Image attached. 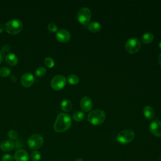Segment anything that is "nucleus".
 <instances>
[{"instance_id": "obj_7", "label": "nucleus", "mask_w": 161, "mask_h": 161, "mask_svg": "<svg viewBox=\"0 0 161 161\" xmlns=\"http://www.w3.org/2000/svg\"><path fill=\"white\" fill-rule=\"evenodd\" d=\"M91 11L89 8L83 7L79 9L77 13V19L79 21L84 25L88 24L91 18Z\"/></svg>"}, {"instance_id": "obj_9", "label": "nucleus", "mask_w": 161, "mask_h": 161, "mask_svg": "<svg viewBox=\"0 0 161 161\" xmlns=\"http://www.w3.org/2000/svg\"><path fill=\"white\" fill-rule=\"evenodd\" d=\"M150 132L156 136L161 137V121L158 119H154L149 126Z\"/></svg>"}, {"instance_id": "obj_14", "label": "nucleus", "mask_w": 161, "mask_h": 161, "mask_svg": "<svg viewBox=\"0 0 161 161\" xmlns=\"http://www.w3.org/2000/svg\"><path fill=\"white\" fill-rule=\"evenodd\" d=\"M14 147V143L10 140H3L0 143V149L3 152H9Z\"/></svg>"}, {"instance_id": "obj_28", "label": "nucleus", "mask_w": 161, "mask_h": 161, "mask_svg": "<svg viewBox=\"0 0 161 161\" xmlns=\"http://www.w3.org/2000/svg\"><path fill=\"white\" fill-rule=\"evenodd\" d=\"M1 160L2 161H13L14 160V157L11 154L6 153L3 155Z\"/></svg>"}, {"instance_id": "obj_3", "label": "nucleus", "mask_w": 161, "mask_h": 161, "mask_svg": "<svg viewBox=\"0 0 161 161\" xmlns=\"http://www.w3.org/2000/svg\"><path fill=\"white\" fill-rule=\"evenodd\" d=\"M4 27L8 33L15 35L22 30L23 23L18 19H12L5 23Z\"/></svg>"}, {"instance_id": "obj_19", "label": "nucleus", "mask_w": 161, "mask_h": 161, "mask_svg": "<svg viewBox=\"0 0 161 161\" xmlns=\"http://www.w3.org/2000/svg\"><path fill=\"white\" fill-rule=\"evenodd\" d=\"M154 38L153 34L151 32H146L142 35L141 40L145 43H148L151 42Z\"/></svg>"}, {"instance_id": "obj_5", "label": "nucleus", "mask_w": 161, "mask_h": 161, "mask_svg": "<svg viewBox=\"0 0 161 161\" xmlns=\"http://www.w3.org/2000/svg\"><path fill=\"white\" fill-rule=\"evenodd\" d=\"M27 142L31 149L36 150L43 145L44 140L41 135L38 133H34L29 136Z\"/></svg>"}, {"instance_id": "obj_16", "label": "nucleus", "mask_w": 161, "mask_h": 161, "mask_svg": "<svg viewBox=\"0 0 161 161\" xmlns=\"http://www.w3.org/2000/svg\"><path fill=\"white\" fill-rule=\"evenodd\" d=\"M143 113L145 116L150 119H152L155 116V110L151 106L149 105H147L143 108Z\"/></svg>"}, {"instance_id": "obj_26", "label": "nucleus", "mask_w": 161, "mask_h": 161, "mask_svg": "<svg viewBox=\"0 0 161 161\" xmlns=\"http://www.w3.org/2000/svg\"><path fill=\"white\" fill-rule=\"evenodd\" d=\"M8 135L11 140H16L18 138V133L14 130H10L8 133Z\"/></svg>"}, {"instance_id": "obj_33", "label": "nucleus", "mask_w": 161, "mask_h": 161, "mask_svg": "<svg viewBox=\"0 0 161 161\" xmlns=\"http://www.w3.org/2000/svg\"><path fill=\"white\" fill-rule=\"evenodd\" d=\"M3 29H4V26H3V25L1 23H0V33H1V32L3 31Z\"/></svg>"}, {"instance_id": "obj_31", "label": "nucleus", "mask_w": 161, "mask_h": 161, "mask_svg": "<svg viewBox=\"0 0 161 161\" xmlns=\"http://www.w3.org/2000/svg\"><path fill=\"white\" fill-rule=\"evenodd\" d=\"M3 58H4L3 53L0 50V63L2 62V61H3Z\"/></svg>"}, {"instance_id": "obj_22", "label": "nucleus", "mask_w": 161, "mask_h": 161, "mask_svg": "<svg viewBox=\"0 0 161 161\" xmlns=\"http://www.w3.org/2000/svg\"><path fill=\"white\" fill-rule=\"evenodd\" d=\"M30 157L32 161H40L41 159V154L38 151L34 150L31 152Z\"/></svg>"}, {"instance_id": "obj_29", "label": "nucleus", "mask_w": 161, "mask_h": 161, "mask_svg": "<svg viewBox=\"0 0 161 161\" xmlns=\"http://www.w3.org/2000/svg\"><path fill=\"white\" fill-rule=\"evenodd\" d=\"M10 49V46L8 44H6V45H4L2 47V52L3 53H5V52H7Z\"/></svg>"}, {"instance_id": "obj_25", "label": "nucleus", "mask_w": 161, "mask_h": 161, "mask_svg": "<svg viewBox=\"0 0 161 161\" xmlns=\"http://www.w3.org/2000/svg\"><path fill=\"white\" fill-rule=\"evenodd\" d=\"M44 62H45V64L48 67H53L54 64H55V62H54V60L52 58H51L50 57H47L45 58V60H44Z\"/></svg>"}, {"instance_id": "obj_2", "label": "nucleus", "mask_w": 161, "mask_h": 161, "mask_svg": "<svg viewBox=\"0 0 161 161\" xmlns=\"http://www.w3.org/2000/svg\"><path fill=\"white\" fill-rule=\"evenodd\" d=\"M106 118L105 112L100 109H94L90 111L87 115L88 121L95 125H100L104 122Z\"/></svg>"}, {"instance_id": "obj_24", "label": "nucleus", "mask_w": 161, "mask_h": 161, "mask_svg": "<svg viewBox=\"0 0 161 161\" xmlns=\"http://www.w3.org/2000/svg\"><path fill=\"white\" fill-rule=\"evenodd\" d=\"M46 73V69L44 67L40 66L36 69L35 70V74L38 77H42Z\"/></svg>"}, {"instance_id": "obj_12", "label": "nucleus", "mask_w": 161, "mask_h": 161, "mask_svg": "<svg viewBox=\"0 0 161 161\" xmlns=\"http://www.w3.org/2000/svg\"><path fill=\"white\" fill-rule=\"evenodd\" d=\"M81 109L85 112L90 111L92 108V101L88 96H84L80 102Z\"/></svg>"}, {"instance_id": "obj_1", "label": "nucleus", "mask_w": 161, "mask_h": 161, "mask_svg": "<svg viewBox=\"0 0 161 161\" xmlns=\"http://www.w3.org/2000/svg\"><path fill=\"white\" fill-rule=\"evenodd\" d=\"M72 124L70 116L65 113H60L58 114L54 125L53 129L55 131L60 133L68 130Z\"/></svg>"}, {"instance_id": "obj_11", "label": "nucleus", "mask_w": 161, "mask_h": 161, "mask_svg": "<svg viewBox=\"0 0 161 161\" xmlns=\"http://www.w3.org/2000/svg\"><path fill=\"white\" fill-rule=\"evenodd\" d=\"M34 75L30 72H26L23 74L21 77V83L25 87L31 86L34 83Z\"/></svg>"}, {"instance_id": "obj_10", "label": "nucleus", "mask_w": 161, "mask_h": 161, "mask_svg": "<svg viewBox=\"0 0 161 161\" xmlns=\"http://www.w3.org/2000/svg\"><path fill=\"white\" fill-rule=\"evenodd\" d=\"M71 37L70 33L66 29H60L57 31L56 38L60 42H67Z\"/></svg>"}, {"instance_id": "obj_18", "label": "nucleus", "mask_w": 161, "mask_h": 161, "mask_svg": "<svg viewBox=\"0 0 161 161\" xmlns=\"http://www.w3.org/2000/svg\"><path fill=\"white\" fill-rule=\"evenodd\" d=\"M60 105H61V108H62V110H64L65 111H69L71 110V109L72 108V102L69 99H67L62 100Z\"/></svg>"}, {"instance_id": "obj_15", "label": "nucleus", "mask_w": 161, "mask_h": 161, "mask_svg": "<svg viewBox=\"0 0 161 161\" xmlns=\"http://www.w3.org/2000/svg\"><path fill=\"white\" fill-rule=\"evenodd\" d=\"M6 62L9 65H15L18 62V58L14 53H9L5 57Z\"/></svg>"}, {"instance_id": "obj_35", "label": "nucleus", "mask_w": 161, "mask_h": 161, "mask_svg": "<svg viewBox=\"0 0 161 161\" xmlns=\"http://www.w3.org/2000/svg\"><path fill=\"white\" fill-rule=\"evenodd\" d=\"M158 46H159V47H160V48L161 49V41L159 42V44H158Z\"/></svg>"}, {"instance_id": "obj_6", "label": "nucleus", "mask_w": 161, "mask_h": 161, "mask_svg": "<svg viewBox=\"0 0 161 161\" xmlns=\"http://www.w3.org/2000/svg\"><path fill=\"white\" fill-rule=\"evenodd\" d=\"M141 47V43L138 38L131 37L125 43V48L130 53H135L138 52Z\"/></svg>"}, {"instance_id": "obj_30", "label": "nucleus", "mask_w": 161, "mask_h": 161, "mask_svg": "<svg viewBox=\"0 0 161 161\" xmlns=\"http://www.w3.org/2000/svg\"><path fill=\"white\" fill-rule=\"evenodd\" d=\"M16 79H17V78H16V77L14 75H11L10 76V80H11L12 81H16Z\"/></svg>"}, {"instance_id": "obj_21", "label": "nucleus", "mask_w": 161, "mask_h": 161, "mask_svg": "<svg viewBox=\"0 0 161 161\" xmlns=\"http://www.w3.org/2000/svg\"><path fill=\"white\" fill-rule=\"evenodd\" d=\"M67 79H68L69 82L70 84H76L79 81V77L77 75L74 74L69 75L68 77H67Z\"/></svg>"}, {"instance_id": "obj_13", "label": "nucleus", "mask_w": 161, "mask_h": 161, "mask_svg": "<svg viewBox=\"0 0 161 161\" xmlns=\"http://www.w3.org/2000/svg\"><path fill=\"white\" fill-rule=\"evenodd\" d=\"M14 159L16 161H28L29 160V155L28 152L23 149H18L14 154Z\"/></svg>"}, {"instance_id": "obj_27", "label": "nucleus", "mask_w": 161, "mask_h": 161, "mask_svg": "<svg viewBox=\"0 0 161 161\" xmlns=\"http://www.w3.org/2000/svg\"><path fill=\"white\" fill-rule=\"evenodd\" d=\"M47 28L50 31H52V32L57 31V26L56 25L55 23L53 22L49 23L47 25Z\"/></svg>"}, {"instance_id": "obj_4", "label": "nucleus", "mask_w": 161, "mask_h": 161, "mask_svg": "<svg viewBox=\"0 0 161 161\" xmlns=\"http://www.w3.org/2000/svg\"><path fill=\"white\" fill-rule=\"evenodd\" d=\"M135 138V133L131 129H125L118 134L117 141L121 144H127L131 142Z\"/></svg>"}, {"instance_id": "obj_17", "label": "nucleus", "mask_w": 161, "mask_h": 161, "mask_svg": "<svg viewBox=\"0 0 161 161\" xmlns=\"http://www.w3.org/2000/svg\"><path fill=\"white\" fill-rule=\"evenodd\" d=\"M88 30L91 32H97L101 29V24L97 21H92L87 26Z\"/></svg>"}, {"instance_id": "obj_20", "label": "nucleus", "mask_w": 161, "mask_h": 161, "mask_svg": "<svg viewBox=\"0 0 161 161\" xmlns=\"http://www.w3.org/2000/svg\"><path fill=\"white\" fill-rule=\"evenodd\" d=\"M85 116V114L80 111H75L73 114H72V117L73 119L76 121H82Z\"/></svg>"}, {"instance_id": "obj_34", "label": "nucleus", "mask_w": 161, "mask_h": 161, "mask_svg": "<svg viewBox=\"0 0 161 161\" xmlns=\"http://www.w3.org/2000/svg\"><path fill=\"white\" fill-rule=\"evenodd\" d=\"M75 161H83V159L82 158H77L75 160Z\"/></svg>"}, {"instance_id": "obj_23", "label": "nucleus", "mask_w": 161, "mask_h": 161, "mask_svg": "<svg viewBox=\"0 0 161 161\" xmlns=\"http://www.w3.org/2000/svg\"><path fill=\"white\" fill-rule=\"evenodd\" d=\"M11 73V70L7 67H2L0 68V75L2 77H6Z\"/></svg>"}, {"instance_id": "obj_32", "label": "nucleus", "mask_w": 161, "mask_h": 161, "mask_svg": "<svg viewBox=\"0 0 161 161\" xmlns=\"http://www.w3.org/2000/svg\"><path fill=\"white\" fill-rule=\"evenodd\" d=\"M158 62L161 65V53L159 54V55L158 57Z\"/></svg>"}, {"instance_id": "obj_8", "label": "nucleus", "mask_w": 161, "mask_h": 161, "mask_svg": "<svg viewBox=\"0 0 161 161\" xmlns=\"http://www.w3.org/2000/svg\"><path fill=\"white\" fill-rule=\"evenodd\" d=\"M66 84V79L62 74L55 75L51 80L50 85L55 90H60L62 89Z\"/></svg>"}]
</instances>
